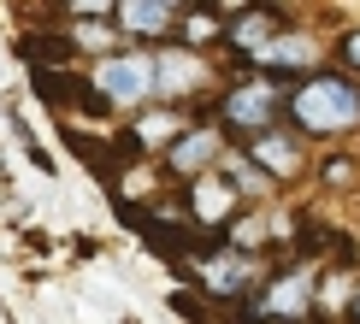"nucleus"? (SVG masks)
I'll return each mask as SVG.
<instances>
[{
    "mask_svg": "<svg viewBox=\"0 0 360 324\" xmlns=\"http://www.w3.org/2000/svg\"><path fill=\"white\" fill-rule=\"evenodd\" d=\"M243 154H248V166H260L266 171V183H295V177H307V142L295 136V130H266V136H254L243 142Z\"/></svg>",
    "mask_w": 360,
    "mask_h": 324,
    "instance_id": "nucleus-7",
    "label": "nucleus"
},
{
    "mask_svg": "<svg viewBox=\"0 0 360 324\" xmlns=\"http://www.w3.org/2000/svg\"><path fill=\"white\" fill-rule=\"evenodd\" d=\"M89 88L101 95L107 112H148L154 107V48H118L95 59Z\"/></svg>",
    "mask_w": 360,
    "mask_h": 324,
    "instance_id": "nucleus-3",
    "label": "nucleus"
},
{
    "mask_svg": "<svg viewBox=\"0 0 360 324\" xmlns=\"http://www.w3.org/2000/svg\"><path fill=\"white\" fill-rule=\"evenodd\" d=\"M319 183H325V189H354V183H360L354 154H325V159H319Z\"/></svg>",
    "mask_w": 360,
    "mask_h": 324,
    "instance_id": "nucleus-13",
    "label": "nucleus"
},
{
    "mask_svg": "<svg viewBox=\"0 0 360 324\" xmlns=\"http://www.w3.org/2000/svg\"><path fill=\"white\" fill-rule=\"evenodd\" d=\"M213 124L224 130V142H231V147L266 136V130H283V83L260 77V71L231 77V83L219 88V118H213Z\"/></svg>",
    "mask_w": 360,
    "mask_h": 324,
    "instance_id": "nucleus-2",
    "label": "nucleus"
},
{
    "mask_svg": "<svg viewBox=\"0 0 360 324\" xmlns=\"http://www.w3.org/2000/svg\"><path fill=\"white\" fill-rule=\"evenodd\" d=\"M349 313H354V324H360V295H354V306H349Z\"/></svg>",
    "mask_w": 360,
    "mask_h": 324,
    "instance_id": "nucleus-15",
    "label": "nucleus"
},
{
    "mask_svg": "<svg viewBox=\"0 0 360 324\" xmlns=\"http://www.w3.org/2000/svg\"><path fill=\"white\" fill-rule=\"evenodd\" d=\"M337 59H342V71H349V77H360V24L337 36Z\"/></svg>",
    "mask_w": 360,
    "mask_h": 324,
    "instance_id": "nucleus-14",
    "label": "nucleus"
},
{
    "mask_svg": "<svg viewBox=\"0 0 360 324\" xmlns=\"http://www.w3.org/2000/svg\"><path fill=\"white\" fill-rule=\"evenodd\" d=\"M189 124H195V118H189L184 107H148V112H136L130 136H136V147H142V154H148V147H160V154H166V147L184 136Z\"/></svg>",
    "mask_w": 360,
    "mask_h": 324,
    "instance_id": "nucleus-10",
    "label": "nucleus"
},
{
    "mask_svg": "<svg viewBox=\"0 0 360 324\" xmlns=\"http://www.w3.org/2000/svg\"><path fill=\"white\" fill-rule=\"evenodd\" d=\"M219 83L213 59L207 53H189L166 41V48H154V107H189L195 95H207V88Z\"/></svg>",
    "mask_w": 360,
    "mask_h": 324,
    "instance_id": "nucleus-5",
    "label": "nucleus"
},
{
    "mask_svg": "<svg viewBox=\"0 0 360 324\" xmlns=\"http://www.w3.org/2000/svg\"><path fill=\"white\" fill-rule=\"evenodd\" d=\"M177 18H184V6H148V0H124V6H112V29L118 41H130V48H166L177 36Z\"/></svg>",
    "mask_w": 360,
    "mask_h": 324,
    "instance_id": "nucleus-8",
    "label": "nucleus"
},
{
    "mask_svg": "<svg viewBox=\"0 0 360 324\" xmlns=\"http://www.w3.org/2000/svg\"><path fill=\"white\" fill-rule=\"evenodd\" d=\"M283 130L302 142H337L360 130V77L342 65H319L313 77L283 88Z\"/></svg>",
    "mask_w": 360,
    "mask_h": 324,
    "instance_id": "nucleus-1",
    "label": "nucleus"
},
{
    "mask_svg": "<svg viewBox=\"0 0 360 324\" xmlns=\"http://www.w3.org/2000/svg\"><path fill=\"white\" fill-rule=\"evenodd\" d=\"M224 18L231 12H213V6H184V18H177V48L189 53H207L224 41Z\"/></svg>",
    "mask_w": 360,
    "mask_h": 324,
    "instance_id": "nucleus-11",
    "label": "nucleus"
},
{
    "mask_svg": "<svg viewBox=\"0 0 360 324\" xmlns=\"http://www.w3.org/2000/svg\"><path fill=\"white\" fill-rule=\"evenodd\" d=\"M65 41H71V53H95V59L118 53V29L112 24H89V18H71Z\"/></svg>",
    "mask_w": 360,
    "mask_h": 324,
    "instance_id": "nucleus-12",
    "label": "nucleus"
},
{
    "mask_svg": "<svg viewBox=\"0 0 360 324\" xmlns=\"http://www.w3.org/2000/svg\"><path fill=\"white\" fill-rule=\"evenodd\" d=\"M224 154H231L224 130H219V124H201V118H195V124L184 130V136H177V142L166 147V177L189 189V183H201V177H213Z\"/></svg>",
    "mask_w": 360,
    "mask_h": 324,
    "instance_id": "nucleus-6",
    "label": "nucleus"
},
{
    "mask_svg": "<svg viewBox=\"0 0 360 324\" xmlns=\"http://www.w3.org/2000/svg\"><path fill=\"white\" fill-rule=\"evenodd\" d=\"M290 24H295V18H290L283 6H248V12H231V18H224V48L254 59L266 41L278 36V29H290Z\"/></svg>",
    "mask_w": 360,
    "mask_h": 324,
    "instance_id": "nucleus-9",
    "label": "nucleus"
},
{
    "mask_svg": "<svg viewBox=\"0 0 360 324\" xmlns=\"http://www.w3.org/2000/svg\"><path fill=\"white\" fill-rule=\"evenodd\" d=\"M195 265V283H201L207 301H224V306H243L248 295H260V283L272 277V265L266 259H254V254H236V248H207L201 259H189Z\"/></svg>",
    "mask_w": 360,
    "mask_h": 324,
    "instance_id": "nucleus-4",
    "label": "nucleus"
}]
</instances>
